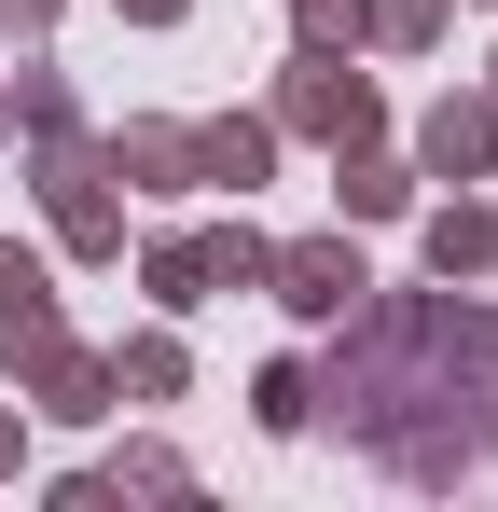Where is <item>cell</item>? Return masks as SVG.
Returning a JSON list of instances; mask_svg holds the SVG:
<instances>
[{
  "instance_id": "1",
  "label": "cell",
  "mask_w": 498,
  "mask_h": 512,
  "mask_svg": "<svg viewBox=\"0 0 498 512\" xmlns=\"http://www.w3.org/2000/svg\"><path fill=\"white\" fill-rule=\"evenodd\" d=\"M319 416L346 429L374 471H402V485L498 471V305H471L457 277L360 291V305L332 319Z\"/></svg>"
},
{
  "instance_id": "2",
  "label": "cell",
  "mask_w": 498,
  "mask_h": 512,
  "mask_svg": "<svg viewBox=\"0 0 498 512\" xmlns=\"http://www.w3.org/2000/svg\"><path fill=\"white\" fill-rule=\"evenodd\" d=\"M28 180H42L56 263H125V180H111V153H97V125H56V139H28Z\"/></svg>"
},
{
  "instance_id": "3",
  "label": "cell",
  "mask_w": 498,
  "mask_h": 512,
  "mask_svg": "<svg viewBox=\"0 0 498 512\" xmlns=\"http://www.w3.org/2000/svg\"><path fill=\"white\" fill-rule=\"evenodd\" d=\"M263 125L346 153V139H388V97H374V70H346L332 42H291V70H277V111H263Z\"/></svg>"
},
{
  "instance_id": "4",
  "label": "cell",
  "mask_w": 498,
  "mask_h": 512,
  "mask_svg": "<svg viewBox=\"0 0 498 512\" xmlns=\"http://www.w3.org/2000/svg\"><path fill=\"white\" fill-rule=\"evenodd\" d=\"M14 402H28V416H56V429H97V416H125V388H111V346H70V333L14 346Z\"/></svg>"
},
{
  "instance_id": "5",
  "label": "cell",
  "mask_w": 498,
  "mask_h": 512,
  "mask_svg": "<svg viewBox=\"0 0 498 512\" xmlns=\"http://www.w3.org/2000/svg\"><path fill=\"white\" fill-rule=\"evenodd\" d=\"M263 291H277V305H291L305 333H332V319H346V305L374 291V263L346 250V222H332V236H277V250H263Z\"/></svg>"
},
{
  "instance_id": "6",
  "label": "cell",
  "mask_w": 498,
  "mask_h": 512,
  "mask_svg": "<svg viewBox=\"0 0 498 512\" xmlns=\"http://www.w3.org/2000/svg\"><path fill=\"white\" fill-rule=\"evenodd\" d=\"M415 180H498V84H443L415 111Z\"/></svg>"
},
{
  "instance_id": "7",
  "label": "cell",
  "mask_w": 498,
  "mask_h": 512,
  "mask_svg": "<svg viewBox=\"0 0 498 512\" xmlns=\"http://www.w3.org/2000/svg\"><path fill=\"white\" fill-rule=\"evenodd\" d=\"M97 153L125 194H194V125L180 111H125V125H97Z\"/></svg>"
},
{
  "instance_id": "8",
  "label": "cell",
  "mask_w": 498,
  "mask_h": 512,
  "mask_svg": "<svg viewBox=\"0 0 498 512\" xmlns=\"http://www.w3.org/2000/svg\"><path fill=\"white\" fill-rule=\"evenodd\" d=\"M277 180V125L263 111H208L194 125V194H263Z\"/></svg>"
},
{
  "instance_id": "9",
  "label": "cell",
  "mask_w": 498,
  "mask_h": 512,
  "mask_svg": "<svg viewBox=\"0 0 498 512\" xmlns=\"http://www.w3.org/2000/svg\"><path fill=\"white\" fill-rule=\"evenodd\" d=\"M332 208H346V222H415V153L346 139V153H332Z\"/></svg>"
},
{
  "instance_id": "10",
  "label": "cell",
  "mask_w": 498,
  "mask_h": 512,
  "mask_svg": "<svg viewBox=\"0 0 498 512\" xmlns=\"http://www.w3.org/2000/svg\"><path fill=\"white\" fill-rule=\"evenodd\" d=\"M415 263H429V277H457V291L498 277V208H485V194H443V208L415 222Z\"/></svg>"
},
{
  "instance_id": "11",
  "label": "cell",
  "mask_w": 498,
  "mask_h": 512,
  "mask_svg": "<svg viewBox=\"0 0 498 512\" xmlns=\"http://www.w3.org/2000/svg\"><path fill=\"white\" fill-rule=\"evenodd\" d=\"M139 291H153L166 319L222 305V277H208V222H166V236H139Z\"/></svg>"
},
{
  "instance_id": "12",
  "label": "cell",
  "mask_w": 498,
  "mask_h": 512,
  "mask_svg": "<svg viewBox=\"0 0 498 512\" xmlns=\"http://www.w3.org/2000/svg\"><path fill=\"white\" fill-rule=\"evenodd\" d=\"M42 333H70V319H56V250H14V236H0V360L42 346Z\"/></svg>"
},
{
  "instance_id": "13",
  "label": "cell",
  "mask_w": 498,
  "mask_h": 512,
  "mask_svg": "<svg viewBox=\"0 0 498 512\" xmlns=\"http://www.w3.org/2000/svg\"><path fill=\"white\" fill-rule=\"evenodd\" d=\"M111 388H125V402H180V388H194V346L180 333H125L111 346Z\"/></svg>"
},
{
  "instance_id": "14",
  "label": "cell",
  "mask_w": 498,
  "mask_h": 512,
  "mask_svg": "<svg viewBox=\"0 0 498 512\" xmlns=\"http://www.w3.org/2000/svg\"><path fill=\"white\" fill-rule=\"evenodd\" d=\"M180 485H194L180 443H111V457H97V499H180Z\"/></svg>"
},
{
  "instance_id": "15",
  "label": "cell",
  "mask_w": 498,
  "mask_h": 512,
  "mask_svg": "<svg viewBox=\"0 0 498 512\" xmlns=\"http://www.w3.org/2000/svg\"><path fill=\"white\" fill-rule=\"evenodd\" d=\"M249 416L277 429V443H291V429H319V360H263V374H249Z\"/></svg>"
},
{
  "instance_id": "16",
  "label": "cell",
  "mask_w": 498,
  "mask_h": 512,
  "mask_svg": "<svg viewBox=\"0 0 498 512\" xmlns=\"http://www.w3.org/2000/svg\"><path fill=\"white\" fill-rule=\"evenodd\" d=\"M443 28H457V0H360V42L374 56H429Z\"/></svg>"
},
{
  "instance_id": "17",
  "label": "cell",
  "mask_w": 498,
  "mask_h": 512,
  "mask_svg": "<svg viewBox=\"0 0 498 512\" xmlns=\"http://www.w3.org/2000/svg\"><path fill=\"white\" fill-rule=\"evenodd\" d=\"M56 125H83V97L56 70H14V139H56Z\"/></svg>"
},
{
  "instance_id": "18",
  "label": "cell",
  "mask_w": 498,
  "mask_h": 512,
  "mask_svg": "<svg viewBox=\"0 0 498 512\" xmlns=\"http://www.w3.org/2000/svg\"><path fill=\"white\" fill-rule=\"evenodd\" d=\"M56 14H70V0H0V42H42Z\"/></svg>"
},
{
  "instance_id": "19",
  "label": "cell",
  "mask_w": 498,
  "mask_h": 512,
  "mask_svg": "<svg viewBox=\"0 0 498 512\" xmlns=\"http://www.w3.org/2000/svg\"><path fill=\"white\" fill-rule=\"evenodd\" d=\"M14 471H28V416L0 402V485H14Z\"/></svg>"
},
{
  "instance_id": "20",
  "label": "cell",
  "mask_w": 498,
  "mask_h": 512,
  "mask_svg": "<svg viewBox=\"0 0 498 512\" xmlns=\"http://www.w3.org/2000/svg\"><path fill=\"white\" fill-rule=\"evenodd\" d=\"M111 14H125V28H180L194 0H111Z\"/></svg>"
},
{
  "instance_id": "21",
  "label": "cell",
  "mask_w": 498,
  "mask_h": 512,
  "mask_svg": "<svg viewBox=\"0 0 498 512\" xmlns=\"http://www.w3.org/2000/svg\"><path fill=\"white\" fill-rule=\"evenodd\" d=\"M0 139H14V84H0Z\"/></svg>"
},
{
  "instance_id": "22",
  "label": "cell",
  "mask_w": 498,
  "mask_h": 512,
  "mask_svg": "<svg viewBox=\"0 0 498 512\" xmlns=\"http://www.w3.org/2000/svg\"><path fill=\"white\" fill-rule=\"evenodd\" d=\"M471 14H498V0H471Z\"/></svg>"
},
{
  "instance_id": "23",
  "label": "cell",
  "mask_w": 498,
  "mask_h": 512,
  "mask_svg": "<svg viewBox=\"0 0 498 512\" xmlns=\"http://www.w3.org/2000/svg\"><path fill=\"white\" fill-rule=\"evenodd\" d=\"M485 84H498V70H485Z\"/></svg>"
}]
</instances>
